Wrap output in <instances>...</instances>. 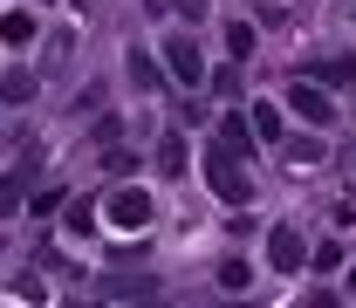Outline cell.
Instances as JSON below:
<instances>
[{
    "label": "cell",
    "instance_id": "8",
    "mask_svg": "<svg viewBox=\"0 0 356 308\" xmlns=\"http://www.w3.org/2000/svg\"><path fill=\"white\" fill-rule=\"evenodd\" d=\"M254 131H261L267 144H274V137H281V110H274V103H254Z\"/></svg>",
    "mask_w": 356,
    "mask_h": 308
},
{
    "label": "cell",
    "instance_id": "4",
    "mask_svg": "<svg viewBox=\"0 0 356 308\" xmlns=\"http://www.w3.org/2000/svg\"><path fill=\"white\" fill-rule=\"evenodd\" d=\"M110 220L124 226V233L151 226V199H144V192H117V199H110Z\"/></svg>",
    "mask_w": 356,
    "mask_h": 308
},
{
    "label": "cell",
    "instance_id": "1",
    "mask_svg": "<svg viewBox=\"0 0 356 308\" xmlns=\"http://www.w3.org/2000/svg\"><path fill=\"white\" fill-rule=\"evenodd\" d=\"M206 172H213V192H220L226 206H247V192H254V185L240 178V158H226V151H213V158H206Z\"/></svg>",
    "mask_w": 356,
    "mask_h": 308
},
{
    "label": "cell",
    "instance_id": "10",
    "mask_svg": "<svg viewBox=\"0 0 356 308\" xmlns=\"http://www.w3.org/2000/svg\"><path fill=\"white\" fill-rule=\"evenodd\" d=\"M0 96H14V103H21V96H35V76H21V69H14V76H0Z\"/></svg>",
    "mask_w": 356,
    "mask_h": 308
},
{
    "label": "cell",
    "instance_id": "13",
    "mask_svg": "<svg viewBox=\"0 0 356 308\" xmlns=\"http://www.w3.org/2000/svg\"><path fill=\"white\" fill-rule=\"evenodd\" d=\"M226 42H233V55H254V28H247V21H233V35H226Z\"/></svg>",
    "mask_w": 356,
    "mask_h": 308
},
{
    "label": "cell",
    "instance_id": "2",
    "mask_svg": "<svg viewBox=\"0 0 356 308\" xmlns=\"http://www.w3.org/2000/svg\"><path fill=\"white\" fill-rule=\"evenodd\" d=\"M165 62H172V76L178 83H206V62H199V48H192V35H172V42H165Z\"/></svg>",
    "mask_w": 356,
    "mask_h": 308
},
{
    "label": "cell",
    "instance_id": "12",
    "mask_svg": "<svg viewBox=\"0 0 356 308\" xmlns=\"http://www.w3.org/2000/svg\"><path fill=\"white\" fill-rule=\"evenodd\" d=\"M151 7H165V14H192V21H199V14H206L213 0H151Z\"/></svg>",
    "mask_w": 356,
    "mask_h": 308
},
{
    "label": "cell",
    "instance_id": "7",
    "mask_svg": "<svg viewBox=\"0 0 356 308\" xmlns=\"http://www.w3.org/2000/svg\"><path fill=\"white\" fill-rule=\"evenodd\" d=\"M158 172H185V137H165V144H158Z\"/></svg>",
    "mask_w": 356,
    "mask_h": 308
},
{
    "label": "cell",
    "instance_id": "11",
    "mask_svg": "<svg viewBox=\"0 0 356 308\" xmlns=\"http://www.w3.org/2000/svg\"><path fill=\"white\" fill-rule=\"evenodd\" d=\"M131 83H137V89H158V69H151V55H131Z\"/></svg>",
    "mask_w": 356,
    "mask_h": 308
},
{
    "label": "cell",
    "instance_id": "3",
    "mask_svg": "<svg viewBox=\"0 0 356 308\" xmlns=\"http://www.w3.org/2000/svg\"><path fill=\"white\" fill-rule=\"evenodd\" d=\"M267 261L281 267V274H295V267L309 261V247H302V233H295V226H274V240H267Z\"/></svg>",
    "mask_w": 356,
    "mask_h": 308
},
{
    "label": "cell",
    "instance_id": "9",
    "mask_svg": "<svg viewBox=\"0 0 356 308\" xmlns=\"http://www.w3.org/2000/svg\"><path fill=\"white\" fill-rule=\"evenodd\" d=\"M0 35H7V42L21 48V42H28V35H35V21H28V14H7V21H0Z\"/></svg>",
    "mask_w": 356,
    "mask_h": 308
},
{
    "label": "cell",
    "instance_id": "6",
    "mask_svg": "<svg viewBox=\"0 0 356 308\" xmlns=\"http://www.w3.org/2000/svg\"><path fill=\"white\" fill-rule=\"evenodd\" d=\"M315 76H322V83H356V62H350V55H322Z\"/></svg>",
    "mask_w": 356,
    "mask_h": 308
},
{
    "label": "cell",
    "instance_id": "5",
    "mask_svg": "<svg viewBox=\"0 0 356 308\" xmlns=\"http://www.w3.org/2000/svg\"><path fill=\"white\" fill-rule=\"evenodd\" d=\"M288 103H295L309 124H329V117H336V110H329V96H322V89H302V83H295V96H288Z\"/></svg>",
    "mask_w": 356,
    "mask_h": 308
},
{
    "label": "cell",
    "instance_id": "14",
    "mask_svg": "<svg viewBox=\"0 0 356 308\" xmlns=\"http://www.w3.org/2000/svg\"><path fill=\"white\" fill-rule=\"evenodd\" d=\"M151 308H158V302H151Z\"/></svg>",
    "mask_w": 356,
    "mask_h": 308
}]
</instances>
